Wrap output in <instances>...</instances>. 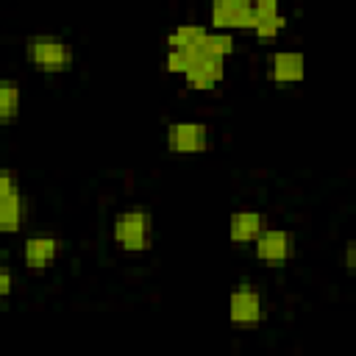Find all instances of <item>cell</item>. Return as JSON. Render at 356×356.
Returning <instances> with one entry per match:
<instances>
[{
    "label": "cell",
    "mask_w": 356,
    "mask_h": 356,
    "mask_svg": "<svg viewBox=\"0 0 356 356\" xmlns=\"http://www.w3.org/2000/svg\"><path fill=\"white\" fill-rule=\"evenodd\" d=\"M25 58L33 70L47 72V75H61L70 72L75 64L72 44L56 33H33L25 39Z\"/></svg>",
    "instance_id": "cell-1"
},
{
    "label": "cell",
    "mask_w": 356,
    "mask_h": 356,
    "mask_svg": "<svg viewBox=\"0 0 356 356\" xmlns=\"http://www.w3.org/2000/svg\"><path fill=\"white\" fill-rule=\"evenodd\" d=\"M153 214L147 209H125L111 222V239L128 253H145L153 248Z\"/></svg>",
    "instance_id": "cell-2"
},
{
    "label": "cell",
    "mask_w": 356,
    "mask_h": 356,
    "mask_svg": "<svg viewBox=\"0 0 356 356\" xmlns=\"http://www.w3.org/2000/svg\"><path fill=\"white\" fill-rule=\"evenodd\" d=\"M228 320L236 328H256L264 320V300L253 284H239L228 295Z\"/></svg>",
    "instance_id": "cell-3"
},
{
    "label": "cell",
    "mask_w": 356,
    "mask_h": 356,
    "mask_svg": "<svg viewBox=\"0 0 356 356\" xmlns=\"http://www.w3.org/2000/svg\"><path fill=\"white\" fill-rule=\"evenodd\" d=\"M164 142L172 156H200L209 150V128L203 122H192V120L170 122Z\"/></svg>",
    "instance_id": "cell-4"
},
{
    "label": "cell",
    "mask_w": 356,
    "mask_h": 356,
    "mask_svg": "<svg viewBox=\"0 0 356 356\" xmlns=\"http://www.w3.org/2000/svg\"><path fill=\"white\" fill-rule=\"evenodd\" d=\"M25 220V197L11 170H0V234H17Z\"/></svg>",
    "instance_id": "cell-5"
},
{
    "label": "cell",
    "mask_w": 356,
    "mask_h": 356,
    "mask_svg": "<svg viewBox=\"0 0 356 356\" xmlns=\"http://www.w3.org/2000/svg\"><path fill=\"white\" fill-rule=\"evenodd\" d=\"M250 245L256 259L270 267H281L295 256V236L284 228H261Z\"/></svg>",
    "instance_id": "cell-6"
},
{
    "label": "cell",
    "mask_w": 356,
    "mask_h": 356,
    "mask_svg": "<svg viewBox=\"0 0 356 356\" xmlns=\"http://www.w3.org/2000/svg\"><path fill=\"white\" fill-rule=\"evenodd\" d=\"M214 31H253L256 14L248 0H211Z\"/></svg>",
    "instance_id": "cell-7"
},
{
    "label": "cell",
    "mask_w": 356,
    "mask_h": 356,
    "mask_svg": "<svg viewBox=\"0 0 356 356\" xmlns=\"http://www.w3.org/2000/svg\"><path fill=\"white\" fill-rule=\"evenodd\" d=\"M61 253V239L53 234H31L22 242V264L31 273H42L47 270Z\"/></svg>",
    "instance_id": "cell-8"
},
{
    "label": "cell",
    "mask_w": 356,
    "mask_h": 356,
    "mask_svg": "<svg viewBox=\"0 0 356 356\" xmlns=\"http://www.w3.org/2000/svg\"><path fill=\"white\" fill-rule=\"evenodd\" d=\"M222 78H225V58H214V56H206V53L195 56L189 61V67L184 70V81L195 92H209Z\"/></svg>",
    "instance_id": "cell-9"
},
{
    "label": "cell",
    "mask_w": 356,
    "mask_h": 356,
    "mask_svg": "<svg viewBox=\"0 0 356 356\" xmlns=\"http://www.w3.org/2000/svg\"><path fill=\"white\" fill-rule=\"evenodd\" d=\"M303 75H306V58H303V53H298V50H281V53H275L270 58V78L275 83H284V86L300 83Z\"/></svg>",
    "instance_id": "cell-10"
},
{
    "label": "cell",
    "mask_w": 356,
    "mask_h": 356,
    "mask_svg": "<svg viewBox=\"0 0 356 356\" xmlns=\"http://www.w3.org/2000/svg\"><path fill=\"white\" fill-rule=\"evenodd\" d=\"M264 228V214L259 211H234L228 217V236L234 245H250Z\"/></svg>",
    "instance_id": "cell-11"
},
{
    "label": "cell",
    "mask_w": 356,
    "mask_h": 356,
    "mask_svg": "<svg viewBox=\"0 0 356 356\" xmlns=\"http://www.w3.org/2000/svg\"><path fill=\"white\" fill-rule=\"evenodd\" d=\"M206 25H197V22H189V25H178L175 31H170L167 36V50H178V53H186L189 61L195 56H200V42L206 36Z\"/></svg>",
    "instance_id": "cell-12"
},
{
    "label": "cell",
    "mask_w": 356,
    "mask_h": 356,
    "mask_svg": "<svg viewBox=\"0 0 356 356\" xmlns=\"http://www.w3.org/2000/svg\"><path fill=\"white\" fill-rule=\"evenodd\" d=\"M22 92L14 78H0V125H8L19 117Z\"/></svg>",
    "instance_id": "cell-13"
},
{
    "label": "cell",
    "mask_w": 356,
    "mask_h": 356,
    "mask_svg": "<svg viewBox=\"0 0 356 356\" xmlns=\"http://www.w3.org/2000/svg\"><path fill=\"white\" fill-rule=\"evenodd\" d=\"M200 53L214 56V58H228L234 53V36L231 31H206L200 42Z\"/></svg>",
    "instance_id": "cell-14"
},
{
    "label": "cell",
    "mask_w": 356,
    "mask_h": 356,
    "mask_svg": "<svg viewBox=\"0 0 356 356\" xmlns=\"http://www.w3.org/2000/svg\"><path fill=\"white\" fill-rule=\"evenodd\" d=\"M286 28V17L278 11V14H270V17H261L256 25H253V33L259 36V39H275L281 31Z\"/></svg>",
    "instance_id": "cell-15"
},
{
    "label": "cell",
    "mask_w": 356,
    "mask_h": 356,
    "mask_svg": "<svg viewBox=\"0 0 356 356\" xmlns=\"http://www.w3.org/2000/svg\"><path fill=\"white\" fill-rule=\"evenodd\" d=\"M11 289H14V275H11L8 264L0 261V300H6L11 295Z\"/></svg>",
    "instance_id": "cell-16"
},
{
    "label": "cell",
    "mask_w": 356,
    "mask_h": 356,
    "mask_svg": "<svg viewBox=\"0 0 356 356\" xmlns=\"http://www.w3.org/2000/svg\"><path fill=\"white\" fill-rule=\"evenodd\" d=\"M345 270H348L350 275L356 273V245H353V242L345 248Z\"/></svg>",
    "instance_id": "cell-17"
}]
</instances>
